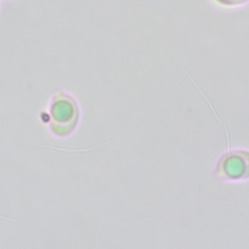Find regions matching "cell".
Instances as JSON below:
<instances>
[{"label": "cell", "instance_id": "6da1fadb", "mask_svg": "<svg viewBox=\"0 0 249 249\" xmlns=\"http://www.w3.org/2000/svg\"><path fill=\"white\" fill-rule=\"evenodd\" d=\"M218 2L225 4V5H235V4H240L243 2H246L248 0H217Z\"/></svg>", "mask_w": 249, "mask_h": 249}]
</instances>
